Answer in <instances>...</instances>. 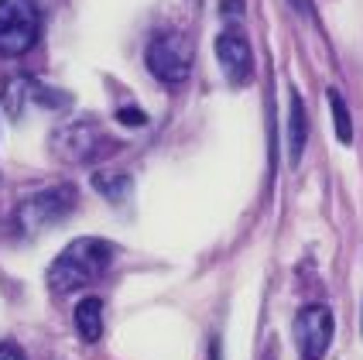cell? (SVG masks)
Returning a JSON list of instances; mask_svg holds the SVG:
<instances>
[{
	"mask_svg": "<svg viewBox=\"0 0 363 360\" xmlns=\"http://www.w3.org/2000/svg\"><path fill=\"white\" fill-rule=\"evenodd\" d=\"M110 261H113V244L103 237H79L72 240L65 251H62L59 258L52 261V268H48V288L52 292H76L82 285H89V281H96L110 268Z\"/></svg>",
	"mask_w": 363,
	"mask_h": 360,
	"instance_id": "cell-1",
	"label": "cell"
},
{
	"mask_svg": "<svg viewBox=\"0 0 363 360\" xmlns=\"http://www.w3.org/2000/svg\"><path fill=\"white\" fill-rule=\"evenodd\" d=\"M76 202H79V192H76L72 182L52 185V189L35 192V196H28V200L21 202L18 209H14V220L11 223H14V230H18L21 237H35V234H45L55 223L65 220L76 209Z\"/></svg>",
	"mask_w": 363,
	"mask_h": 360,
	"instance_id": "cell-2",
	"label": "cell"
},
{
	"mask_svg": "<svg viewBox=\"0 0 363 360\" xmlns=\"http://www.w3.org/2000/svg\"><path fill=\"white\" fill-rule=\"evenodd\" d=\"M52 151L59 161H72V165H89L100 161L103 155L113 151V138L103 131L100 120L93 117H72L52 134Z\"/></svg>",
	"mask_w": 363,
	"mask_h": 360,
	"instance_id": "cell-3",
	"label": "cell"
},
{
	"mask_svg": "<svg viewBox=\"0 0 363 360\" xmlns=\"http://www.w3.org/2000/svg\"><path fill=\"white\" fill-rule=\"evenodd\" d=\"M41 14L35 0H0V55L14 59L38 45Z\"/></svg>",
	"mask_w": 363,
	"mask_h": 360,
	"instance_id": "cell-4",
	"label": "cell"
},
{
	"mask_svg": "<svg viewBox=\"0 0 363 360\" xmlns=\"http://www.w3.org/2000/svg\"><path fill=\"white\" fill-rule=\"evenodd\" d=\"M147 69L151 76L164 86H179L189 80L192 72V41L185 38L182 31H158L155 38L147 41Z\"/></svg>",
	"mask_w": 363,
	"mask_h": 360,
	"instance_id": "cell-5",
	"label": "cell"
},
{
	"mask_svg": "<svg viewBox=\"0 0 363 360\" xmlns=\"http://www.w3.org/2000/svg\"><path fill=\"white\" fill-rule=\"evenodd\" d=\"M295 347L302 360H323L333 343V312L325 305H305L295 316Z\"/></svg>",
	"mask_w": 363,
	"mask_h": 360,
	"instance_id": "cell-6",
	"label": "cell"
},
{
	"mask_svg": "<svg viewBox=\"0 0 363 360\" xmlns=\"http://www.w3.org/2000/svg\"><path fill=\"white\" fill-rule=\"evenodd\" d=\"M216 59H220V69L230 86H247L254 80V48L237 28L223 31L216 38Z\"/></svg>",
	"mask_w": 363,
	"mask_h": 360,
	"instance_id": "cell-7",
	"label": "cell"
},
{
	"mask_svg": "<svg viewBox=\"0 0 363 360\" xmlns=\"http://www.w3.org/2000/svg\"><path fill=\"white\" fill-rule=\"evenodd\" d=\"M0 97H4V107H7L11 117H21V110H24L28 103H45V107H62V103H69L65 93H55L52 86L31 80V76H14V80H7L0 86Z\"/></svg>",
	"mask_w": 363,
	"mask_h": 360,
	"instance_id": "cell-8",
	"label": "cell"
},
{
	"mask_svg": "<svg viewBox=\"0 0 363 360\" xmlns=\"http://www.w3.org/2000/svg\"><path fill=\"white\" fill-rule=\"evenodd\" d=\"M305 141H308L305 103H302V97L291 89V97H288V158H291V165H298V161H302Z\"/></svg>",
	"mask_w": 363,
	"mask_h": 360,
	"instance_id": "cell-9",
	"label": "cell"
},
{
	"mask_svg": "<svg viewBox=\"0 0 363 360\" xmlns=\"http://www.w3.org/2000/svg\"><path fill=\"white\" fill-rule=\"evenodd\" d=\"M76 329L82 340L96 343L103 337V302L100 299H82L76 305Z\"/></svg>",
	"mask_w": 363,
	"mask_h": 360,
	"instance_id": "cell-10",
	"label": "cell"
},
{
	"mask_svg": "<svg viewBox=\"0 0 363 360\" xmlns=\"http://www.w3.org/2000/svg\"><path fill=\"white\" fill-rule=\"evenodd\" d=\"M329 110H333V124H336L340 144H353V120H350V107L340 97V89H329Z\"/></svg>",
	"mask_w": 363,
	"mask_h": 360,
	"instance_id": "cell-11",
	"label": "cell"
},
{
	"mask_svg": "<svg viewBox=\"0 0 363 360\" xmlns=\"http://www.w3.org/2000/svg\"><path fill=\"white\" fill-rule=\"evenodd\" d=\"M93 185H96V189H100L110 202H123L127 196H130V185H134V182H130V175H110V172H96V175H93Z\"/></svg>",
	"mask_w": 363,
	"mask_h": 360,
	"instance_id": "cell-12",
	"label": "cell"
},
{
	"mask_svg": "<svg viewBox=\"0 0 363 360\" xmlns=\"http://www.w3.org/2000/svg\"><path fill=\"white\" fill-rule=\"evenodd\" d=\"M117 120L127 124V127H144V124H147V114L138 110V107H121V110H117Z\"/></svg>",
	"mask_w": 363,
	"mask_h": 360,
	"instance_id": "cell-13",
	"label": "cell"
},
{
	"mask_svg": "<svg viewBox=\"0 0 363 360\" xmlns=\"http://www.w3.org/2000/svg\"><path fill=\"white\" fill-rule=\"evenodd\" d=\"M0 360H24L18 347H11V343H0Z\"/></svg>",
	"mask_w": 363,
	"mask_h": 360,
	"instance_id": "cell-14",
	"label": "cell"
}]
</instances>
